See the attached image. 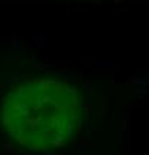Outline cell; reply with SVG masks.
Listing matches in <instances>:
<instances>
[{
	"label": "cell",
	"mask_w": 149,
	"mask_h": 155,
	"mask_svg": "<svg viewBox=\"0 0 149 155\" xmlns=\"http://www.w3.org/2000/svg\"><path fill=\"white\" fill-rule=\"evenodd\" d=\"M69 88L58 82L21 87L14 94L8 127L22 143L36 149L61 146L64 128L69 127Z\"/></svg>",
	"instance_id": "6da1fadb"
}]
</instances>
